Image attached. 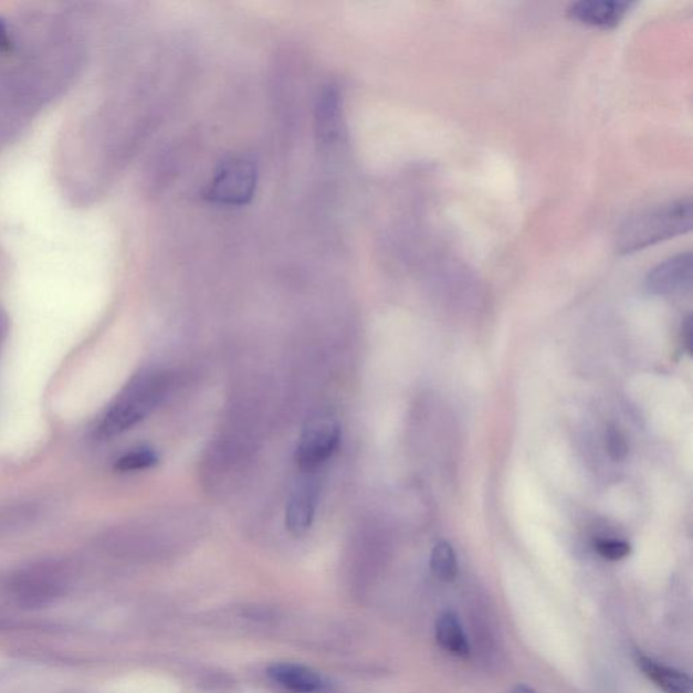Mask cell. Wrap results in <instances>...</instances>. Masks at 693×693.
Instances as JSON below:
<instances>
[{"label":"cell","mask_w":693,"mask_h":693,"mask_svg":"<svg viewBox=\"0 0 693 693\" xmlns=\"http://www.w3.org/2000/svg\"><path fill=\"white\" fill-rule=\"evenodd\" d=\"M168 387L170 381L166 374H138L107 408L96 432L101 438H113L140 424L165 400Z\"/></svg>","instance_id":"obj_1"},{"label":"cell","mask_w":693,"mask_h":693,"mask_svg":"<svg viewBox=\"0 0 693 693\" xmlns=\"http://www.w3.org/2000/svg\"><path fill=\"white\" fill-rule=\"evenodd\" d=\"M691 198L666 202L638 213L619 229L617 244L622 254L648 249L690 232L692 229Z\"/></svg>","instance_id":"obj_2"},{"label":"cell","mask_w":693,"mask_h":693,"mask_svg":"<svg viewBox=\"0 0 693 693\" xmlns=\"http://www.w3.org/2000/svg\"><path fill=\"white\" fill-rule=\"evenodd\" d=\"M256 162L246 156H229L220 162L204 197L224 207H241L255 196L258 186Z\"/></svg>","instance_id":"obj_3"},{"label":"cell","mask_w":693,"mask_h":693,"mask_svg":"<svg viewBox=\"0 0 693 693\" xmlns=\"http://www.w3.org/2000/svg\"><path fill=\"white\" fill-rule=\"evenodd\" d=\"M67 586V574L56 563H41L29 566L14 578L13 592L21 605L27 607L45 606L59 598Z\"/></svg>","instance_id":"obj_4"},{"label":"cell","mask_w":693,"mask_h":693,"mask_svg":"<svg viewBox=\"0 0 693 693\" xmlns=\"http://www.w3.org/2000/svg\"><path fill=\"white\" fill-rule=\"evenodd\" d=\"M340 443V428L334 419L312 420L300 438L295 462L305 472L321 468L334 455Z\"/></svg>","instance_id":"obj_5"},{"label":"cell","mask_w":693,"mask_h":693,"mask_svg":"<svg viewBox=\"0 0 693 693\" xmlns=\"http://www.w3.org/2000/svg\"><path fill=\"white\" fill-rule=\"evenodd\" d=\"M693 259L691 252L679 254L659 264L648 275L647 287L650 293L671 295L690 292L692 286Z\"/></svg>","instance_id":"obj_6"},{"label":"cell","mask_w":693,"mask_h":693,"mask_svg":"<svg viewBox=\"0 0 693 693\" xmlns=\"http://www.w3.org/2000/svg\"><path fill=\"white\" fill-rule=\"evenodd\" d=\"M631 8L626 0H581L570 6L569 15L582 25L612 29L619 25Z\"/></svg>","instance_id":"obj_7"},{"label":"cell","mask_w":693,"mask_h":693,"mask_svg":"<svg viewBox=\"0 0 693 693\" xmlns=\"http://www.w3.org/2000/svg\"><path fill=\"white\" fill-rule=\"evenodd\" d=\"M634 661L642 672L643 676L665 693H692V680L689 674L678 671V669L660 664L659 661L652 659L636 650Z\"/></svg>","instance_id":"obj_8"},{"label":"cell","mask_w":693,"mask_h":693,"mask_svg":"<svg viewBox=\"0 0 693 693\" xmlns=\"http://www.w3.org/2000/svg\"><path fill=\"white\" fill-rule=\"evenodd\" d=\"M317 505V487L305 482L292 494L286 508V528L293 536H303L312 527Z\"/></svg>","instance_id":"obj_9"},{"label":"cell","mask_w":693,"mask_h":693,"mask_svg":"<svg viewBox=\"0 0 693 693\" xmlns=\"http://www.w3.org/2000/svg\"><path fill=\"white\" fill-rule=\"evenodd\" d=\"M267 674L276 684L294 693H316L324 689V680L316 671L292 662H279L269 668Z\"/></svg>","instance_id":"obj_10"},{"label":"cell","mask_w":693,"mask_h":693,"mask_svg":"<svg viewBox=\"0 0 693 693\" xmlns=\"http://www.w3.org/2000/svg\"><path fill=\"white\" fill-rule=\"evenodd\" d=\"M437 642L440 648L456 659L466 660L470 655V644L463 631L460 618L453 611H444L437 620Z\"/></svg>","instance_id":"obj_11"},{"label":"cell","mask_w":693,"mask_h":693,"mask_svg":"<svg viewBox=\"0 0 693 693\" xmlns=\"http://www.w3.org/2000/svg\"><path fill=\"white\" fill-rule=\"evenodd\" d=\"M432 574L439 580L453 582L458 575V559L454 548L448 542H439L432 548L430 559Z\"/></svg>","instance_id":"obj_12"},{"label":"cell","mask_w":693,"mask_h":693,"mask_svg":"<svg viewBox=\"0 0 693 693\" xmlns=\"http://www.w3.org/2000/svg\"><path fill=\"white\" fill-rule=\"evenodd\" d=\"M156 463H158V455H156L155 451L140 448L132 450L129 453L118 458L116 469L120 473H134L154 468Z\"/></svg>","instance_id":"obj_13"},{"label":"cell","mask_w":693,"mask_h":693,"mask_svg":"<svg viewBox=\"0 0 693 693\" xmlns=\"http://www.w3.org/2000/svg\"><path fill=\"white\" fill-rule=\"evenodd\" d=\"M595 548L599 556L608 560H622L631 553V546L627 542L617 539H600L596 542Z\"/></svg>","instance_id":"obj_14"},{"label":"cell","mask_w":693,"mask_h":693,"mask_svg":"<svg viewBox=\"0 0 693 693\" xmlns=\"http://www.w3.org/2000/svg\"><path fill=\"white\" fill-rule=\"evenodd\" d=\"M607 450L613 461H623L629 455V443L618 428H610L607 432Z\"/></svg>","instance_id":"obj_15"},{"label":"cell","mask_w":693,"mask_h":693,"mask_svg":"<svg viewBox=\"0 0 693 693\" xmlns=\"http://www.w3.org/2000/svg\"><path fill=\"white\" fill-rule=\"evenodd\" d=\"M684 339H685L686 349H689V351L691 353L692 351V318L691 317L684 324Z\"/></svg>","instance_id":"obj_16"},{"label":"cell","mask_w":693,"mask_h":693,"mask_svg":"<svg viewBox=\"0 0 693 693\" xmlns=\"http://www.w3.org/2000/svg\"><path fill=\"white\" fill-rule=\"evenodd\" d=\"M6 335H8V323H6V318L0 315V351H2Z\"/></svg>","instance_id":"obj_17"},{"label":"cell","mask_w":693,"mask_h":693,"mask_svg":"<svg viewBox=\"0 0 693 693\" xmlns=\"http://www.w3.org/2000/svg\"><path fill=\"white\" fill-rule=\"evenodd\" d=\"M511 693H536V692L533 689H529L528 685L519 684V685H516L515 689L511 691Z\"/></svg>","instance_id":"obj_18"},{"label":"cell","mask_w":693,"mask_h":693,"mask_svg":"<svg viewBox=\"0 0 693 693\" xmlns=\"http://www.w3.org/2000/svg\"><path fill=\"white\" fill-rule=\"evenodd\" d=\"M9 40L8 35H6L4 28L2 23H0V46H8Z\"/></svg>","instance_id":"obj_19"}]
</instances>
